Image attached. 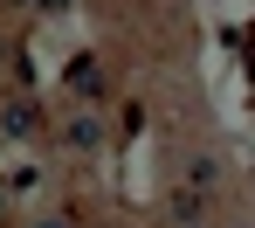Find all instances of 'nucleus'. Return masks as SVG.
I'll return each mask as SVG.
<instances>
[{
	"label": "nucleus",
	"instance_id": "nucleus-1",
	"mask_svg": "<svg viewBox=\"0 0 255 228\" xmlns=\"http://www.w3.org/2000/svg\"><path fill=\"white\" fill-rule=\"evenodd\" d=\"M69 145L90 152V145H97V118H76V125H69Z\"/></svg>",
	"mask_w": 255,
	"mask_h": 228
},
{
	"label": "nucleus",
	"instance_id": "nucleus-2",
	"mask_svg": "<svg viewBox=\"0 0 255 228\" xmlns=\"http://www.w3.org/2000/svg\"><path fill=\"white\" fill-rule=\"evenodd\" d=\"M42 228H62V222H42Z\"/></svg>",
	"mask_w": 255,
	"mask_h": 228
},
{
	"label": "nucleus",
	"instance_id": "nucleus-3",
	"mask_svg": "<svg viewBox=\"0 0 255 228\" xmlns=\"http://www.w3.org/2000/svg\"><path fill=\"white\" fill-rule=\"evenodd\" d=\"M186 228H193V222H186Z\"/></svg>",
	"mask_w": 255,
	"mask_h": 228
}]
</instances>
